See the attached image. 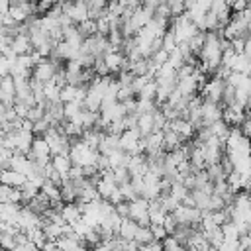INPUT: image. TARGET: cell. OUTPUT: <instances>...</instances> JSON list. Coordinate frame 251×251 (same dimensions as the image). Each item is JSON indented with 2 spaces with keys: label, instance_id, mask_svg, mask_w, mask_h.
<instances>
[{
  "label": "cell",
  "instance_id": "cell-16",
  "mask_svg": "<svg viewBox=\"0 0 251 251\" xmlns=\"http://www.w3.org/2000/svg\"><path fill=\"white\" fill-rule=\"evenodd\" d=\"M163 133H165V135H163V151H165V153H171V151L182 147V137H180L176 131H173L171 127H165Z\"/></svg>",
  "mask_w": 251,
  "mask_h": 251
},
{
  "label": "cell",
  "instance_id": "cell-36",
  "mask_svg": "<svg viewBox=\"0 0 251 251\" xmlns=\"http://www.w3.org/2000/svg\"><path fill=\"white\" fill-rule=\"evenodd\" d=\"M6 37H8V33H6V27L0 24V43H4V41H6Z\"/></svg>",
  "mask_w": 251,
  "mask_h": 251
},
{
  "label": "cell",
  "instance_id": "cell-10",
  "mask_svg": "<svg viewBox=\"0 0 251 251\" xmlns=\"http://www.w3.org/2000/svg\"><path fill=\"white\" fill-rule=\"evenodd\" d=\"M127 173L129 176H145L149 173V165H147V155L139 153V155H131L129 163H127Z\"/></svg>",
  "mask_w": 251,
  "mask_h": 251
},
{
  "label": "cell",
  "instance_id": "cell-34",
  "mask_svg": "<svg viewBox=\"0 0 251 251\" xmlns=\"http://www.w3.org/2000/svg\"><path fill=\"white\" fill-rule=\"evenodd\" d=\"M163 4H167V0H143V6L145 8H149V10H157L159 6H163Z\"/></svg>",
  "mask_w": 251,
  "mask_h": 251
},
{
  "label": "cell",
  "instance_id": "cell-7",
  "mask_svg": "<svg viewBox=\"0 0 251 251\" xmlns=\"http://www.w3.org/2000/svg\"><path fill=\"white\" fill-rule=\"evenodd\" d=\"M41 224H43V216H41V214L33 212V210L27 208V206H24V208L20 210V216H18V227H20L22 231H29V229L41 227Z\"/></svg>",
  "mask_w": 251,
  "mask_h": 251
},
{
  "label": "cell",
  "instance_id": "cell-4",
  "mask_svg": "<svg viewBox=\"0 0 251 251\" xmlns=\"http://www.w3.org/2000/svg\"><path fill=\"white\" fill-rule=\"evenodd\" d=\"M175 220L182 226H200V220H202V212L196 208V206H186V204H180L175 212H173Z\"/></svg>",
  "mask_w": 251,
  "mask_h": 251
},
{
  "label": "cell",
  "instance_id": "cell-29",
  "mask_svg": "<svg viewBox=\"0 0 251 251\" xmlns=\"http://www.w3.org/2000/svg\"><path fill=\"white\" fill-rule=\"evenodd\" d=\"M176 226H178V222L175 220V216H173V214H169V216L165 218V222H163V227H165V231H167L169 235L176 229Z\"/></svg>",
  "mask_w": 251,
  "mask_h": 251
},
{
  "label": "cell",
  "instance_id": "cell-22",
  "mask_svg": "<svg viewBox=\"0 0 251 251\" xmlns=\"http://www.w3.org/2000/svg\"><path fill=\"white\" fill-rule=\"evenodd\" d=\"M84 110V102L82 100H73L63 104V112H65V120H75L80 112Z\"/></svg>",
  "mask_w": 251,
  "mask_h": 251
},
{
  "label": "cell",
  "instance_id": "cell-24",
  "mask_svg": "<svg viewBox=\"0 0 251 251\" xmlns=\"http://www.w3.org/2000/svg\"><path fill=\"white\" fill-rule=\"evenodd\" d=\"M137 98H141V100H155V98H157V80L151 78V80L139 90Z\"/></svg>",
  "mask_w": 251,
  "mask_h": 251
},
{
  "label": "cell",
  "instance_id": "cell-35",
  "mask_svg": "<svg viewBox=\"0 0 251 251\" xmlns=\"http://www.w3.org/2000/svg\"><path fill=\"white\" fill-rule=\"evenodd\" d=\"M10 8H12V4H10V0H0V14H4V16H8V12H10Z\"/></svg>",
  "mask_w": 251,
  "mask_h": 251
},
{
  "label": "cell",
  "instance_id": "cell-1",
  "mask_svg": "<svg viewBox=\"0 0 251 251\" xmlns=\"http://www.w3.org/2000/svg\"><path fill=\"white\" fill-rule=\"evenodd\" d=\"M69 157L73 161L75 167H96L98 165V149L86 145L82 139H71V149H69Z\"/></svg>",
  "mask_w": 251,
  "mask_h": 251
},
{
  "label": "cell",
  "instance_id": "cell-28",
  "mask_svg": "<svg viewBox=\"0 0 251 251\" xmlns=\"http://www.w3.org/2000/svg\"><path fill=\"white\" fill-rule=\"evenodd\" d=\"M55 4H57L55 0H37L35 2V12L37 14H47Z\"/></svg>",
  "mask_w": 251,
  "mask_h": 251
},
{
  "label": "cell",
  "instance_id": "cell-37",
  "mask_svg": "<svg viewBox=\"0 0 251 251\" xmlns=\"http://www.w3.org/2000/svg\"><path fill=\"white\" fill-rule=\"evenodd\" d=\"M27 2H33V4H35V2H37V0H27Z\"/></svg>",
  "mask_w": 251,
  "mask_h": 251
},
{
  "label": "cell",
  "instance_id": "cell-13",
  "mask_svg": "<svg viewBox=\"0 0 251 251\" xmlns=\"http://www.w3.org/2000/svg\"><path fill=\"white\" fill-rule=\"evenodd\" d=\"M61 216H63V222L65 224H75L82 218V210H80V204L78 202H71V204H61Z\"/></svg>",
  "mask_w": 251,
  "mask_h": 251
},
{
  "label": "cell",
  "instance_id": "cell-23",
  "mask_svg": "<svg viewBox=\"0 0 251 251\" xmlns=\"http://www.w3.org/2000/svg\"><path fill=\"white\" fill-rule=\"evenodd\" d=\"M153 239H155V235H153V231H151V227H149V226H139V227H137V231H135V237H133V241H135L139 247H143V245L151 243Z\"/></svg>",
  "mask_w": 251,
  "mask_h": 251
},
{
  "label": "cell",
  "instance_id": "cell-6",
  "mask_svg": "<svg viewBox=\"0 0 251 251\" xmlns=\"http://www.w3.org/2000/svg\"><path fill=\"white\" fill-rule=\"evenodd\" d=\"M129 218L133 222H137L139 226H149L151 220H149V200L145 198H135L129 202Z\"/></svg>",
  "mask_w": 251,
  "mask_h": 251
},
{
  "label": "cell",
  "instance_id": "cell-26",
  "mask_svg": "<svg viewBox=\"0 0 251 251\" xmlns=\"http://www.w3.org/2000/svg\"><path fill=\"white\" fill-rule=\"evenodd\" d=\"M76 27H78V31L82 33V37H84V39H86V37L96 35V20H86V22L78 24Z\"/></svg>",
  "mask_w": 251,
  "mask_h": 251
},
{
  "label": "cell",
  "instance_id": "cell-8",
  "mask_svg": "<svg viewBox=\"0 0 251 251\" xmlns=\"http://www.w3.org/2000/svg\"><path fill=\"white\" fill-rule=\"evenodd\" d=\"M224 118V106L202 100V126H212Z\"/></svg>",
  "mask_w": 251,
  "mask_h": 251
},
{
  "label": "cell",
  "instance_id": "cell-33",
  "mask_svg": "<svg viewBox=\"0 0 251 251\" xmlns=\"http://www.w3.org/2000/svg\"><path fill=\"white\" fill-rule=\"evenodd\" d=\"M141 251H163V243H161L159 239H153L151 243L143 245V247H141Z\"/></svg>",
  "mask_w": 251,
  "mask_h": 251
},
{
  "label": "cell",
  "instance_id": "cell-32",
  "mask_svg": "<svg viewBox=\"0 0 251 251\" xmlns=\"http://www.w3.org/2000/svg\"><path fill=\"white\" fill-rule=\"evenodd\" d=\"M116 212L120 218H129V202H120L116 204Z\"/></svg>",
  "mask_w": 251,
  "mask_h": 251
},
{
  "label": "cell",
  "instance_id": "cell-14",
  "mask_svg": "<svg viewBox=\"0 0 251 251\" xmlns=\"http://www.w3.org/2000/svg\"><path fill=\"white\" fill-rule=\"evenodd\" d=\"M12 51H14L16 55H29V53L33 51L29 33H18V35L12 39Z\"/></svg>",
  "mask_w": 251,
  "mask_h": 251
},
{
  "label": "cell",
  "instance_id": "cell-27",
  "mask_svg": "<svg viewBox=\"0 0 251 251\" xmlns=\"http://www.w3.org/2000/svg\"><path fill=\"white\" fill-rule=\"evenodd\" d=\"M161 243H163V251H180V249H182V245L178 243V239H176L175 235L163 237Z\"/></svg>",
  "mask_w": 251,
  "mask_h": 251
},
{
  "label": "cell",
  "instance_id": "cell-21",
  "mask_svg": "<svg viewBox=\"0 0 251 251\" xmlns=\"http://www.w3.org/2000/svg\"><path fill=\"white\" fill-rule=\"evenodd\" d=\"M129 159H131V155L126 153V151H122V149H116V151H112L108 155V163H110V169L112 171L114 169H120V167H127Z\"/></svg>",
  "mask_w": 251,
  "mask_h": 251
},
{
  "label": "cell",
  "instance_id": "cell-15",
  "mask_svg": "<svg viewBox=\"0 0 251 251\" xmlns=\"http://www.w3.org/2000/svg\"><path fill=\"white\" fill-rule=\"evenodd\" d=\"M167 127H171L173 131H176L182 139H188V137H192V133H194V126H192L188 120H184V118H176V120L169 122Z\"/></svg>",
  "mask_w": 251,
  "mask_h": 251
},
{
  "label": "cell",
  "instance_id": "cell-5",
  "mask_svg": "<svg viewBox=\"0 0 251 251\" xmlns=\"http://www.w3.org/2000/svg\"><path fill=\"white\" fill-rule=\"evenodd\" d=\"M141 139H143V137H141V133L137 131V127L126 129V131L120 135V149L126 151V153H129V155H139V153H141V147H139Z\"/></svg>",
  "mask_w": 251,
  "mask_h": 251
},
{
  "label": "cell",
  "instance_id": "cell-11",
  "mask_svg": "<svg viewBox=\"0 0 251 251\" xmlns=\"http://www.w3.org/2000/svg\"><path fill=\"white\" fill-rule=\"evenodd\" d=\"M57 245H59L63 251H86V245H84L82 237H78L75 231L63 235V237L57 241Z\"/></svg>",
  "mask_w": 251,
  "mask_h": 251
},
{
  "label": "cell",
  "instance_id": "cell-18",
  "mask_svg": "<svg viewBox=\"0 0 251 251\" xmlns=\"http://www.w3.org/2000/svg\"><path fill=\"white\" fill-rule=\"evenodd\" d=\"M137 227H139V224L133 222L131 218H122V224L118 227V237L124 239V241H133Z\"/></svg>",
  "mask_w": 251,
  "mask_h": 251
},
{
  "label": "cell",
  "instance_id": "cell-30",
  "mask_svg": "<svg viewBox=\"0 0 251 251\" xmlns=\"http://www.w3.org/2000/svg\"><path fill=\"white\" fill-rule=\"evenodd\" d=\"M149 227H151V231H153V235H155V239H163V237H167L169 233L165 231V227L161 226V224H149Z\"/></svg>",
  "mask_w": 251,
  "mask_h": 251
},
{
  "label": "cell",
  "instance_id": "cell-3",
  "mask_svg": "<svg viewBox=\"0 0 251 251\" xmlns=\"http://www.w3.org/2000/svg\"><path fill=\"white\" fill-rule=\"evenodd\" d=\"M224 88H226V80L220 78V76H212L210 80H206V82L202 84V88H200V98H202V100H208V102L222 104Z\"/></svg>",
  "mask_w": 251,
  "mask_h": 251
},
{
  "label": "cell",
  "instance_id": "cell-31",
  "mask_svg": "<svg viewBox=\"0 0 251 251\" xmlns=\"http://www.w3.org/2000/svg\"><path fill=\"white\" fill-rule=\"evenodd\" d=\"M239 129H241V133H243L245 137H249V139H251V114H247V116H245V120L241 122Z\"/></svg>",
  "mask_w": 251,
  "mask_h": 251
},
{
  "label": "cell",
  "instance_id": "cell-2",
  "mask_svg": "<svg viewBox=\"0 0 251 251\" xmlns=\"http://www.w3.org/2000/svg\"><path fill=\"white\" fill-rule=\"evenodd\" d=\"M173 33H175V37H176V43L180 45V43H188L200 29L194 25V22L186 16V12L184 14H180V16H176V18H173L171 20V27H169Z\"/></svg>",
  "mask_w": 251,
  "mask_h": 251
},
{
  "label": "cell",
  "instance_id": "cell-25",
  "mask_svg": "<svg viewBox=\"0 0 251 251\" xmlns=\"http://www.w3.org/2000/svg\"><path fill=\"white\" fill-rule=\"evenodd\" d=\"M161 49H165L167 53H173L176 47H178V43H176V37H175V33L171 31V29H167L165 33H163V37H161Z\"/></svg>",
  "mask_w": 251,
  "mask_h": 251
},
{
  "label": "cell",
  "instance_id": "cell-17",
  "mask_svg": "<svg viewBox=\"0 0 251 251\" xmlns=\"http://www.w3.org/2000/svg\"><path fill=\"white\" fill-rule=\"evenodd\" d=\"M116 149H120V135H116V133H104V137L98 143V153L108 157Z\"/></svg>",
  "mask_w": 251,
  "mask_h": 251
},
{
  "label": "cell",
  "instance_id": "cell-9",
  "mask_svg": "<svg viewBox=\"0 0 251 251\" xmlns=\"http://www.w3.org/2000/svg\"><path fill=\"white\" fill-rule=\"evenodd\" d=\"M51 167H53V171L61 178H69V173L73 169V161H71L69 153H59V155H53L51 157Z\"/></svg>",
  "mask_w": 251,
  "mask_h": 251
},
{
  "label": "cell",
  "instance_id": "cell-20",
  "mask_svg": "<svg viewBox=\"0 0 251 251\" xmlns=\"http://www.w3.org/2000/svg\"><path fill=\"white\" fill-rule=\"evenodd\" d=\"M153 114H155V112H153ZM153 114H139V116H137V131L141 133V137H147L149 133L155 131Z\"/></svg>",
  "mask_w": 251,
  "mask_h": 251
},
{
  "label": "cell",
  "instance_id": "cell-12",
  "mask_svg": "<svg viewBox=\"0 0 251 251\" xmlns=\"http://www.w3.org/2000/svg\"><path fill=\"white\" fill-rule=\"evenodd\" d=\"M25 175L14 171V169H2L0 171V184H8V186H14V188H22L25 184Z\"/></svg>",
  "mask_w": 251,
  "mask_h": 251
},
{
  "label": "cell",
  "instance_id": "cell-19",
  "mask_svg": "<svg viewBox=\"0 0 251 251\" xmlns=\"http://www.w3.org/2000/svg\"><path fill=\"white\" fill-rule=\"evenodd\" d=\"M0 202L4 204H18L22 202V190L8 186V184H0Z\"/></svg>",
  "mask_w": 251,
  "mask_h": 251
}]
</instances>
